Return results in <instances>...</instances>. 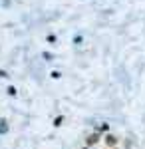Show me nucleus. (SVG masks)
Returning <instances> with one entry per match:
<instances>
[{
	"mask_svg": "<svg viewBox=\"0 0 145 149\" xmlns=\"http://www.w3.org/2000/svg\"><path fill=\"white\" fill-rule=\"evenodd\" d=\"M82 149H91V147H82Z\"/></svg>",
	"mask_w": 145,
	"mask_h": 149,
	"instance_id": "obj_3",
	"label": "nucleus"
},
{
	"mask_svg": "<svg viewBox=\"0 0 145 149\" xmlns=\"http://www.w3.org/2000/svg\"><path fill=\"white\" fill-rule=\"evenodd\" d=\"M103 143H105L107 149H115V145H117V137H115L113 133H107V135L103 137Z\"/></svg>",
	"mask_w": 145,
	"mask_h": 149,
	"instance_id": "obj_1",
	"label": "nucleus"
},
{
	"mask_svg": "<svg viewBox=\"0 0 145 149\" xmlns=\"http://www.w3.org/2000/svg\"><path fill=\"white\" fill-rule=\"evenodd\" d=\"M115 149H117V147H115Z\"/></svg>",
	"mask_w": 145,
	"mask_h": 149,
	"instance_id": "obj_5",
	"label": "nucleus"
},
{
	"mask_svg": "<svg viewBox=\"0 0 145 149\" xmlns=\"http://www.w3.org/2000/svg\"><path fill=\"white\" fill-rule=\"evenodd\" d=\"M100 133H91V135H88L86 137V147H93V145H98L100 143Z\"/></svg>",
	"mask_w": 145,
	"mask_h": 149,
	"instance_id": "obj_2",
	"label": "nucleus"
},
{
	"mask_svg": "<svg viewBox=\"0 0 145 149\" xmlns=\"http://www.w3.org/2000/svg\"><path fill=\"white\" fill-rule=\"evenodd\" d=\"M105 149H107V147H105Z\"/></svg>",
	"mask_w": 145,
	"mask_h": 149,
	"instance_id": "obj_4",
	"label": "nucleus"
}]
</instances>
